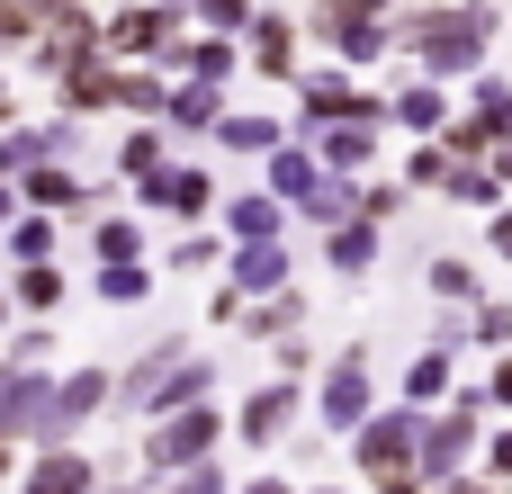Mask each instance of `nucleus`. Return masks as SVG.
Wrapping results in <instances>:
<instances>
[{
	"mask_svg": "<svg viewBox=\"0 0 512 494\" xmlns=\"http://www.w3.org/2000/svg\"><path fill=\"white\" fill-rule=\"evenodd\" d=\"M396 450H405V423H378V432H369V459H378V468H387V459H396Z\"/></svg>",
	"mask_w": 512,
	"mask_h": 494,
	"instance_id": "obj_6",
	"label": "nucleus"
},
{
	"mask_svg": "<svg viewBox=\"0 0 512 494\" xmlns=\"http://www.w3.org/2000/svg\"><path fill=\"white\" fill-rule=\"evenodd\" d=\"M81 486H90L81 459H45V477H36V494H81Z\"/></svg>",
	"mask_w": 512,
	"mask_h": 494,
	"instance_id": "obj_3",
	"label": "nucleus"
},
{
	"mask_svg": "<svg viewBox=\"0 0 512 494\" xmlns=\"http://www.w3.org/2000/svg\"><path fill=\"white\" fill-rule=\"evenodd\" d=\"M279 423H288V396H261V405H252V441H270Z\"/></svg>",
	"mask_w": 512,
	"mask_h": 494,
	"instance_id": "obj_4",
	"label": "nucleus"
},
{
	"mask_svg": "<svg viewBox=\"0 0 512 494\" xmlns=\"http://www.w3.org/2000/svg\"><path fill=\"white\" fill-rule=\"evenodd\" d=\"M207 432H216V423H207V414H189V423H171V432L153 441V459H189V450H198Z\"/></svg>",
	"mask_w": 512,
	"mask_h": 494,
	"instance_id": "obj_2",
	"label": "nucleus"
},
{
	"mask_svg": "<svg viewBox=\"0 0 512 494\" xmlns=\"http://www.w3.org/2000/svg\"><path fill=\"white\" fill-rule=\"evenodd\" d=\"M324 405H333V423H351V414L369 405V378H360V360H342V369H333V396H324Z\"/></svg>",
	"mask_w": 512,
	"mask_h": 494,
	"instance_id": "obj_1",
	"label": "nucleus"
},
{
	"mask_svg": "<svg viewBox=\"0 0 512 494\" xmlns=\"http://www.w3.org/2000/svg\"><path fill=\"white\" fill-rule=\"evenodd\" d=\"M333 261H342V270H360V261H369V225H351V234L333 243Z\"/></svg>",
	"mask_w": 512,
	"mask_h": 494,
	"instance_id": "obj_5",
	"label": "nucleus"
}]
</instances>
